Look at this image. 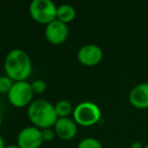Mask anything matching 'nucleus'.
Returning a JSON list of instances; mask_svg holds the SVG:
<instances>
[{
	"mask_svg": "<svg viewBox=\"0 0 148 148\" xmlns=\"http://www.w3.org/2000/svg\"><path fill=\"white\" fill-rule=\"evenodd\" d=\"M27 115L38 128H49L55 125L58 119L55 106L46 99H35L29 105Z\"/></svg>",
	"mask_w": 148,
	"mask_h": 148,
	"instance_id": "obj_2",
	"label": "nucleus"
},
{
	"mask_svg": "<svg viewBox=\"0 0 148 148\" xmlns=\"http://www.w3.org/2000/svg\"><path fill=\"white\" fill-rule=\"evenodd\" d=\"M54 106H55V110L58 118L68 117L70 114L73 113L74 109L72 108L71 103L69 101H67V99H60Z\"/></svg>",
	"mask_w": 148,
	"mask_h": 148,
	"instance_id": "obj_12",
	"label": "nucleus"
},
{
	"mask_svg": "<svg viewBox=\"0 0 148 148\" xmlns=\"http://www.w3.org/2000/svg\"><path fill=\"white\" fill-rule=\"evenodd\" d=\"M32 17L42 23H49L56 19L57 6L52 0H33L29 3Z\"/></svg>",
	"mask_w": 148,
	"mask_h": 148,
	"instance_id": "obj_4",
	"label": "nucleus"
},
{
	"mask_svg": "<svg viewBox=\"0 0 148 148\" xmlns=\"http://www.w3.org/2000/svg\"><path fill=\"white\" fill-rule=\"evenodd\" d=\"M144 148H148V144H147V145H146V146H145V147H144Z\"/></svg>",
	"mask_w": 148,
	"mask_h": 148,
	"instance_id": "obj_21",
	"label": "nucleus"
},
{
	"mask_svg": "<svg viewBox=\"0 0 148 148\" xmlns=\"http://www.w3.org/2000/svg\"><path fill=\"white\" fill-rule=\"evenodd\" d=\"M56 132L55 130L51 129V127L49 128H45V129L42 130V136H43V140H46V141H50L54 138Z\"/></svg>",
	"mask_w": 148,
	"mask_h": 148,
	"instance_id": "obj_16",
	"label": "nucleus"
},
{
	"mask_svg": "<svg viewBox=\"0 0 148 148\" xmlns=\"http://www.w3.org/2000/svg\"><path fill=\"white\" fill-rule=\"evenodd\" d=\"M77 148H103V145L97 138L85 137L79 141Z\"/></svg>",
	"mask_w": 148,
	"mask_h": 148,
	"instance_id": "obj_13",
	"label": "nucleus"
},
{
	"mask_svg": "<svg viewBox=\"0 0 148 148\" xmlns=\"http://www.w3.org/2000/svg\"><path fill=\"white\" fill-rule=\"evenodd\" d=\"M4 69L13 81L25 80L32 72L31 57L21 49L10 50L4 59Z\"/></svg>",
	"mask_w": 148,
	"mask_h": 148,
	"instance_id": "obj_1",
	"label": "nucleus"
},
{
	"mask_svg": "<svg viewBox=\"0 0 148 148\" xmlns=\"http://www.w3.org/2000/svg\"><path fill=\"white\" fill-rule=\"evenodd\" d=\"M55 132L60 138L70 140L75 137L77 133V124L69 117L58 118L55 123Z\"/></svg>",
	"mask_w": 148,
	"mask_h": 148,
	"instance_id": "obj_9",
	"label": "nucleus"
},
{
	"mask_svg": "<svg viewBox=\"0 0 148 148\" xmlns=\"http://www.w3.org/2000/svg\"><path fill=\"white\" fill-rule=\"evenodd\" d=\"M31 84H32V88H33L34 93L44 92L46 87H47V84H46L45 80H43V79H35Z\"/></svg>",
	"mask_w": 148,
	"mask_h": 148,
	"instance_id": "obj_15",
	"label": "nucleus"
},
{
	"mask_svg": "<svg viewBox=\"0 0 148 148\" xmlns=\"http://www.w3.org/2000/svg\"><path fill=\"white\" fill-rule=\"evenodd\" d=\"M14 81L9 76H0V92H8Z\"/></svg>",
	"mask_w": 148,
	"mask_h": 148,
	"instance_id": "obj_14",
	"label": "nucleus"
},
{
	"mask_svg": "<svg viewBox=\"0 0 148 148\" xmlns=\"http://www.w3.org/2000/svg\"><path fill=\"white\" fill-rule=\"evenodd\" d=\"M129 101L134 108L148 109V83L142 82L135 85L129 93Z\"/></svg>",
	"mask_w": 148,
	"mask_h": 148,
	"instance_id": "obj_10",
	"label": "nucleus"
},
{
	"mask_svg": "<svg viewBox=\"0 0 148 148\" xmlns=\"http://www.w3.org/2000/svg\"><path fill=\"white\" fill-rule=\"evenodd\" d=\"M4 140H3L2 136H1V134H0V148H4Z\"/></svg>",
	"mask_w": 148,
	"mask_h": 148,
	"instance_id": "obj_17",
	"label": "nucleus"
},
{
	"mask_svg": "<svg viewBox=\"0 0 148 148\" xmlns=\"http://www.w3.org/2000/svg\"><path fill=\"white\" fill-rule=\"evenodd\" d=\"M68 33H69L68 25L57 18L47 23L45 29V36L47 40L55 45L64 43L68 37Z\"/></svg>",
	"mask_w": 148,
	"mask_h": 148,
	"instance_id": "obj_7",
	"label": "nucleus"
},
{
	"mask_svg": "<svg viewBox=\"0 0 148 148\" xmlns=\"http://www.w3.org/2000/svg\"><path fill=\"white\" fill-rule=\"evenodd\" d=\"M76 14V11L72 5L68 4V3H63V4L57 6V14H56V18L59 21H63V23H67L74 19Z\"/></svg>",
	"mask_w": 148,
	"mask_h": 148,
	"instance_id": "obj_11",
	"label": "nucleus"
},
{
	"mask_svg": "<svg viewBox=\"0 0 148 148\" xmlns=\"http://www.w3.org/2000/svg\"><path fill=\"white\" fill-rule=\"evenodd\" d=\"M4 148H21L18 145H13V144H10V145H8V146H5Z\"/></svg>",
	"mask_w": 148,
	"mask_h": 148,
	"instance_id": "obj_18",
	"label": "nucleus"
},
{
	"mask_svg": "<svg viewBox=\"0 0 148 148\" xmlns=\"http://www.w3.org/2000/svg\"><path fill=\"white\" fill-rule=\"evenodd\" d=\"M103 50L95 44H86L77 52V58L82 64L87 66L97 65L103 59Z\"/></svg>",
	"mask_w": 148,
	"mask_h": 148,
	"instance_id": "obj_8",
	"label": "nucleus"
},
{
	"mask_svg": "<svg viewBox=\"0 0 148 148\" xmlns=\"http://www.w3.org/2000/svg\"><path fill=\"white\" fill-rule=\"evenodd\" d=\"M120 148H131V147H120Z\"/></svg>",
	"mask_w": 148,
	"mask_h": 148,
	"instance_id": "obj_20",
	"label": "nucleus"
},
{
	"mask_svg": "<svg viewBox=\"0 0 148 148\" xmlns=\"http://www.w3.org/2000/svg\"><path fill=\"white\" fill-rule=\"evenodd\" d=\"M8 99L14 107H25L32 103L34 97V91L32 84L25 80L14 81L7 92Z\"/></svg>",
	"mask_w": 148,
	"mask_h": 148,
	"instance_id": "obj_5",
	"label": "nucleus"
},
{
	"mask_svg": "<svg viewBox=\"0 0 148 148\" xmlns=\"http://www.w3.org/2000/svg\"><path fill=\"white\" fill-rule=\"evenodd\" d=\"M101 112L99 107L92 101H82L73 110V119L82 126H90L99 121Z\"/></svg>",
	"mask_w": 148,
	"mask_h": 148,
	"instance_id": "obj_3",
	"label": "nucleus"
},
{
	"mask_svg": "<svg viewBox=\"0 0 148 148\" xmlns=\"http://www.w3.org/2000/svg\"><path fill=\"white\" fill-rule=\"evenodd\" d=\"M43 141L42 130L36 126L23 128L17 135V145L21 148H39Z\"/></svg>",
	"mask_w": 148,
	"mask_h": 148,
	"instance_id": "obj_6",
	"label": "nucleus"
},
{
	"mask_svg": "<svg viewBox=\"0 0 148 148\" xmlns=\"http://www.w3.org/2000/svg\"><path fill=\"white\" fill-rule=\"evenodd\" d=\"M1 124H2V115L0 113V126H1Z\"/></svg>",
	"mask_w": 148,
	"mask_h": 148,
	"instance_id": "obj_19",
	"label": "nucleus"
}]
</instances>
